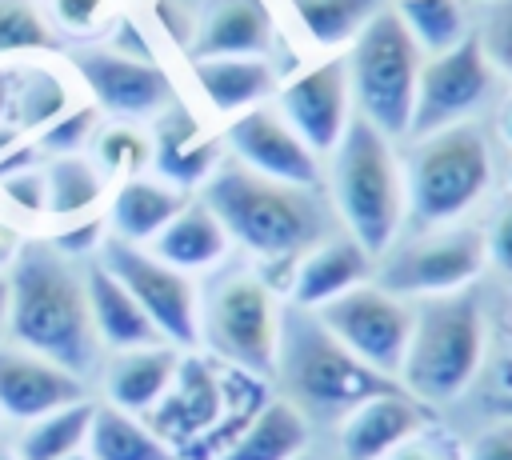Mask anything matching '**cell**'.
<instances>
[{"label": "cell", "instance_id": "cell-1", "mask_svg": "<svg viewBox=\"0 0 512 460\" xmlns=\"http://www.w3.org/2000/svg\"><path fill=\"white\" fill-rule=\"evenodd\" d=\"M8 332L20 348L88 376L100 368V336L88 312L84 272L48 240H28L8 264Z\"/></svg>", "mask_w": 512, "mask_h": 460}, {"label": "cell", "instance_id": "cell-2", "mask_svg": "<svg viewBox=\"0 0 512 460\" xmlns=\"http://www.w3.org/2000/svg\"><path fill=\"white\" fill-rule=\"evenodd\" d=\"M272 380L280 396L312 424H340L356 404L380 392H396L400 384L368 368L352 356L312 308H280V340H276V368Z\"/></svg>", "mask_w": 512, "mask_h": 460}, {"label": "cell", "instance_id": "cell-3", "mask_svg": "<svg viewBox=\"0 0 512 460\" xmlns=\"http://www.w3.org/2000/svg\"><path fill=\"white\" fill-rule=\"evenodd\" d=\"M204 204L224 224L228 240L272 264H292L328 232V216L312 188L260 176L244 164H216L204 180Z\"/></svg>", "mask_w": 512, "mask_h": 460}, {"label": "cell", "instance_id": "cell-4", "mask_svg": "<svg viewBox=\"0 0 512 460\" xmlns=\"http://www.w3.org/2000/svg\"><path fill=\"white\" fill-rule=\"evenodd\" d=\"M484 360V316L472 296H428L412 308V336L400 364V388L420 404L456 400Z\"/></svg>", "mask_w": 512, "mask_h": 460}, {"label": "cell", "instance_id": "cell-5", "mask_svg": "<svg viewBox=\"0 0 512 460\" xmlns=\"http://www.w3.org/2000/svg\"><path fill=\"white\" fill-rule=\"evenodd\" d=\"M332 152H336L332 192L348 224V236L368 256H384L396 244L404 204H408L404 176L396 168L388 136H380L364 116H352Z\"/></svg>", "mask_w": 512, "mask_h": 460}, {"label": "cell", "instance_id": "cell-6", "mask_svg": "<svg viewBox=\"0 0 512 460\" xmlns=\"http://www.w3.org/2000/svg\"><path fill=\"white\" fill-rule=\"evenodd\" d=\"M416 76H420V44L412 40L396 8H380L360 28L348 56V88L356 92L360 116L380 136L388 140L408 136Z\"/></svg>", "mask_w": 512, "mask_h": 460}, {"label": "cell", "instance_id": "cell-7", "mask_svg": "<svg viewBox=\"0 0 512 460\" xmlns=\"http://www.w3.org/2000/svg\"><path fill=\"white\" fill-rule=\"evenodd\" d=\"M200 340L232 368L268 380L280 340V304L272 288L244 268L216 276L200 304Z\"/></svg>", "mask_w": 512, "mask_h": 460}, {"label": "cell", "instance_id": "cell-8", "mask_svg": "<svg viewBox=\"0 0 512 460\" xmlns=\"http://www.w3.org/2000/svg\"><path fill=\"white\" fill-rule=\"evenodd\" d=\"M488 172H492V160L480 128L452 124L432 136H420L404 176L412 216L424 228L456 220L488 188Z\"/></svg>", "mask_w": 512, "mask_h": 460}, {"label": "cell", "instance_id": "cell-9", "mask_svg": "<svg viewBox=\"0 0 512 460\" xmlns=\"http://www.w3.org/2000/svg\"><path fill=\"white\" fill-rule=\"evenodd\" d=\"M100 264L128 288V296L144 308L160 340L176 348H192L200 340V300L188 280V272L156 260L132 240L108 236L100 240Z\"/></svg>", "mask_w": 512, "mask_h": 460}, {"label": "cell", "instance_id": "cell-10", "mask_svg": "<svg viewBox=\"0 0 512 460\" xmlns=\"http://www.w3.org/2000/svg\"><path fill=\"white\" fill-rule=\"evenodd\" d=\"M320 324L368 368L396 380L404 364V348L412 336V304L384 292L380 284H356L336 300L312 308ZM400 384V380H396Z\"/></svg>", "mask_w": 512, "mask_h": 460}, {"label": "cell", "instance_id": "cell-11", "mask_svg": "<svg viewBox=\"0 0 512 460\" xmlns=\"http://www.w3.org/2000/svg\"><path fill=\"white\" fill-rule=\"evenodd\" d=\"M484 236L472 228H440L392 244L380 256V288L392 296H448L484 268Z\"/></svg>", "mask_w": 512, "mask_h": 460}, {"label": "cell", "instance_id": "cell-12", "mask_svg": "<svg viewBox=\"0 0 512 460\" xmlns=\"http://www.w3.org/2000/svg\"><path fill=\"white\" fill-rule=\"evenodd\" d=\"M488 88H492V64L480 48V36H464L448 52H436L416 76L408 136L420 140L440 128L464 124V116L488 96Z\"/></svg>", "mask_w": 512, "mask_h": 460}, {"label": "cell", "instance_id": "cell-13", "mask_svg": "<svg viewBox=\"0 0 512 460\" xmlns=\"http://www.w3.org/2000/svg\"><path fill=\"white\" fill-rule=\"evenodd\" d=\"M72 64L88 84L96 108H108L112 116L144 120L176 108V88L168 72L144 56H128L120 48H84L72 56Z\"/></svg>", "mask_w": 512, "mask_h": 460}, {"label": "cell", "instance_id": "cell-14", "mask_svg": "<svg viewBox=\"0 0 512 460\" xmlns=\"http://www.w3.org/2000/svg\"><path fill=\"white\" fill-rule=\"evenodd\" d=\"M224 140H228L236 164L260 172V176L300 184V188H316V180H320L316 152L296 136V128L284 116H276L268 108H244L228 124Z\"/></svg>", "mask_w": 512, "mask_h": 460}, {"label": "cell", "instance_id": "cell-15", "mask_svg": "<svg viewBox=\"0 0 512 460\" xmlns=\"http://www.w3.org/2000/svg\"><path fill=\"white\" fill-rule=\"evenodd\" d=\"M280 108L312 152H332L348 128V60H324L280 88Z\"/></svg>", "mask_w": 512, "mask_h": 460}, {"label": "cell", "instance_id": "cell-16", "mask_svg": "<svg viewBox=\"0 0 512 460\" xmlns=\"http://www.w3.org/2000/svg\"><path fill=\"white\" fill-rule=\"evenodd\" d=\"M84 380L72 376L68 368L20 348V344H0V416L28 424L44 412H56L64 404L84 400Z\"/></svg>", "mask_w": 512, "mask_h": 460}, {"label": "cell", "instance_id": "cell-17", "mask_svg": "<svg viewBox=\"0 0 512 460\" xmlns=\"http://www.w3.org/2000/svg\"><path fill=\"white\" fill-rule=\"evenodd\" d=\"M424 404L416 396H408L404 388L396 392H380L368 396L364 404H356L344 420H340V456L344 460H384L392 456L404 440H412L416 432H424Z\"/></svg>", "mask_w": 512, "mask_h": 460}, {"label": "cell", "instance_id": "cell-18", "mask_svg": "<svg viewBox=\"0 0 512 460\" xmlns=\"http://www.w3.org/2000/svg\"><path fill=\"white\" fill-rule=\"evenodd\" d=\"M176 372H180V348L168 340L112 352V360L104 364V396H108L104 404L124 408L132 416H152L168 396Z\"/></svg>", "mask_w": 512, "mask_h": 460}, {"label": "cell", "instance_id": "cell-19", "mask_svg": "<svg viewBox=\"0 0 512 460\" xmlns=\"http://www.w3.org/2000/svg\"><path fill=\"white\" fill-rule=\"evenodd\" d=\"M272 16L264 0H204L192 52L196 56H264L272 48Z\"/></svg>", "mask_w": 512, "mask_h": 460}, {"label": "cell", "instance_id": "cell-20", "mask_svg": "<svg viewBox=\"0 0 512 460\" xmlns=\"http://www.w3.org/2000/svg\"><path fill=\"white\" fill-rule=\"evenodd\" d=\"M368 276H372V256L352 236H324L316 248H308L296 260L292 300L300 308H320L340 292L368 284Z\"/></svg>", "mask_w": 512, "mask_h": 460}, {"label": "cell", "instance_id": "cell-21", "mask_svg": "<svg viewBox=\"0 0 512 460\" xmlns=\"http://www.w3.org/2000/svg\"><path fill=\"white\" fill-rule=\"evenodd\" d=\"M84 288H88L92 328H96V336H100V344L108 352H128V348L160 344V332L152 328V320L144 316V308L128 296V288L100 260L84 268Z\"/></svg>", "mask_w": 512, "mask_h": 460}, {"label": "cell", "instance_id": "cell-22", "mask_svg": "<svg viewBox=\"0 0 512 460\" xmlns=\"http://www.w3.org/2000/svg\"><path fill=\"white\" fill-rule=\"evenodd\" d=\"M152 160L160 168V176L176 188H192L204 184L216 172V140L204 136V128L184 112V108H168L156 120V140H152Z\"/></svg>", "mask_w": 512, "mask_h": 460}, {"label": "cell", "instance_id": "cell-23", "mask_svg": "<svg viewBox=\"0 0 512 460\" xmlns=\"http://www.w3.org/2000/svg\"><path fill=\"white\" fill-rule=\"evenodd\" d=\"M308 452V420L284 400H264L216 460H296Z\"/></svg>", "mask_w": 512, "mask_h": 460}, {"label": "cell", "instance_id": "cell-24", "mask_svg": "<svg viewBox=\"0 0 512 460\" xmlns=\"http://www.w3.org/2000/svg\"><path fill=\"white\" fill-rule=\"evenodd\" d=\"M192 72L216 112L256 108V100H264L276 84V72L264 56H196Z\"/></svg>", "mask_w": 512, "mask_h": 460}, {"label": "cell", "instance_id": "cell-25", "mask_svg": "<svg viewBox=\"0 0 512 460\" xmlns=\"http://www.w3.org/2000/svg\"><path fill=\"white\" fill-rule=\"evenodd\" d=\"M188 204L184 188L176 184H160V180H144V176H128L116 196H112V236L120 240H132V244H144V240H156L160 228Z\"/></svg>", "mask_w": 512, "mask_h": 460}, {"label": "cell", "instance_id": "cell-26", "mask_svg": "<svg viewBox=\"0 0 512 460\" xmlns=\"http://www.w3.org/2000/svg\"><path fill=\"white\" fill-rule=\"evenodd\" d=\"M228 248V232L224 224L216 220V212L200 200V204H184L156 236L152 244V256L180 268V272H192V268H208L224 256Z\"/></svg>", "mask_w": 512, "mask_h": 460}, {"label": "cell", "instance_id": "cell-27", "mask_svg": "<svg viewBox=\"0 0 512 460\" xmlns=\"http://www.w3.org/2000/svg\"><path fill=\"white\" fill-rule=\"evenodd\" d=\"M84 452L92 460H180V452L144 416L112 404H96Z\"/></svg>", "mask_w": 512, "mask_h": 460}, {"label": "cell", "instance_id": "cell-28", "mask_svg": "<svg viewBox=\"0 0 512 460\" xmlns=\"http://www.w3.org/2000/svg\"><path fill=\"white\" fill-rule=\"evenodd\" d=\"M92 412H96V400H76V404H64L56 412H44L36 420L24 424V432L16 436V456L20 460H64L72 452H84L88 444V428H92Z\"/></svg>", "mask_w": 512, "mask_h": 460}, {"label": "cell", "instance_id": "cell-29", "mask_svg": "<svg viewBox=\"0 0 512 460\" xmlns=\"http://www.w3.org/2000/svg\"><path fill=\"white\" fill-rule=\"evenodd\" d=\"M44 192H48V208L56 220H72V216H88L100 204V172L96 164H88L84 156H52L48 172H44Z\"/></svg>", "mask_w": 512, "mask_h": 460}, {"label": "cell", "instance_id": "cell-30", "mask_svg": "<svg viewBox=\"0 0 512 460\" xmlns=\"http://www.w3.org/2000/svg\"><path fill=\"white\" fill-rule=\"evenodd\" d=\"M68 108H72V100H68V88L60 84V76H52L44 68H16V96H12V128L16 132L48 128Z\"/></svg>", "mask_w": 512, "mask_h": 460}, {"label": "cell", "instance_id": "cell-31", "mask_svg": "<svg viewBox=\"0 0 512 460\" xmlns=\"http://www.w3.org/2000/svg\"><path fill=\"white\" fill-rule=\"evenodd\" d=\"M292 12L316 44H344L380 12V0H292Z\"/></svg>", "mask_w": 512, "mask_h": 460}, {"label": "cell", "instance_id": "cell-32", "mask_svg": "<svg viewBox=\"0 0 512 460\" xmlns=\"http://www.w3.org/2000/svg\"><path fill=\"white\" fill-rule=\"evenodd\" d=\"M396 12L404 20V28L412 32V40L432 52H448L452 44L464 40L460 0H400Z\"/></svg>", "mask_w": 512, "mask_h": 460}, {"label": "cell", "instance_id": "cell-33", "mask_svg": "<svg viewBox=\"0 0 512 460\" xmlns=\"http://www.w3.org/2000/svg\"><path fill=\"white\" fill-rule=\"evenodd\" d=\"M56 32L32 0H0V56L12 52H52Z\"/></svg>", "mask_w": 512, "mask_h": 460}, {"label": "cell", "instance_id": "cell-34", "mask_svg": "<svg viewBox=\"0 0 512 460\" xmlns=\"http://www.w3.org/2000/svg\"><path fill=\"white\" fill-rule=\"evenodd\" d=\"M96 160L108 172H120L124 180L140 176V168L152 160V140L132 124H112L96 136Z\"/></svg>", "mask_w": 512, "mask_h": 460}, {"label": "cell", "instance_id": "cell-35", "mask_svg": "<svg viewBox=\"0 0 512 460\" xmlns=\"http://www.w3.org/2000/svg\"><path fill=\"white\" fill-rule=\"evenodd\" d=\"M100 108L96 104H72L64 116H56L48 128H40V148L52 156H80V148L88 144V136L96 132Z\"/></svg>", "mask_w": 512, "mask_h": 460}, {"label": "cell", "instance_id": "cell-36", "mask_svg": "<svg viewBox=\"0 0 512 460\" xmlns=\"http://www.w3.org/2000/svg\"><path fill=\"white\" fill-rule=\"evenodd\" d=\"M52 24L72 36H92L108 20V0H48Z\"/></svg>", "mask_w": 512, "mask_h": 460}, {"label": "cell", "instance_id": "cell-37", "mask_svg": "<svg viewBox=\"0 0 512 460\" xmlns=\"http://www.w3.org/2000/svg\"><path fill=\"white\" fill-rule=\"evenodd\" d=\"M480 48H484L488 64H496L500 72L512 76V0H496V8L488 12Z\"/></svg>", "mask_w": 512, "mask_h": 460}, {"label": "cell", "instance_id": "cell-38", "mask_svg": "<svg viewBox=\"0 0 512 460\" xmlns=\"http://www.w3.org/2000/svg\"><path fill=\"white\" fill-rule=\"evenodd\" d=\"M464 460H512V420L496 416L492 424H484V428L468 440Z\"/></svg>", "mask_w": 512, "mask_h": 460}, {"label": "cell", "instance_id": "cell-39", "mask_svg": "<svg viewBox=\"0 0 512 460\" xmlns=\"http://www.w3.org/2000/svg\"><path fill=\"white\" fill-rule=\"evenodd\" d=\"M4 196L12 204H20L24 212H44L48 208V192H44V176L40 172H8L0 176Z\"/></svg>", "mask_w": 512, "mask_h": 460}, {"label": "cell", "instance_id": "cell-40", "mask_svg": "<svg viewBox=\"0 0 512 460\" xmlns=\"http://www.w3.org/2000/svg\"><path fill=\"white\" fill-rule=\"evenodd\" d=\"M484 248H488V256H492L504 272H512V204L496 216V224H492V232H488Z\"/></svg>", "mask_w": 512, "mask_h": 460}, {"label": "cell", "instance_id": "cell-41", "mask_svg": "<svg viewBox=\"0 0 512 460\" xmlns=\"http://www.w3.org/2000/svg\"><path fill=\"white\" fill-rule=\"evenodd\" d=\"M100 220H88L84 228H68V232H60L52 244L64 252V256H72V252H84V248H92V244H100Z\"/></svg>", "mask_w": 512, "mask_h": 460}, {"label": "cell", "instance_id": "cell-42", "mask_svg": "<svg viewBox=\"0 0 512 460\" xmlns=\"http://www.w3.org/2000/svg\"><path fill=\"white\" fill-rule=\"evenodd\" d=\"M384 460H448V452L436 444V440H424L420 432L412 436V440H404L392 456H384Z\"/></svg>", "mask_w": 512, "mask_h": 460}, {"label": "cell", "instance_id": "cell-43", "mask_svg": "<svg viewBox=\"0 0 512 460\" xmlns=\"http://www.w3.org/2000/svg\"><path fill=\"white\" fill-rule=\"evenodd\" d=\"M12 96H16V72L0 68V128H12Z\"/></svg>", "mask_w": 512, "mask_h": 460}, {"label": "cell", "instance_id": "cell-44", "mask_svg": "<svg viewBox=\"0 0 512 460\" xmlns=\"http://www.w3.org/2000/svg\"><path fill=\"white\" fill-rule=\"evenodd\" d=\"M12 256H16V236L0 224V268H4V264H12Z\"/></svg>", "mask_w": 512, "mask_h": 460}, {"label": "cell", "instance_id": "cell-45", "mask_svg": "<svg viewBox=\"0 0 512 460\" xmlns=\"http://www.w3.org/2000/svg\"><path fill=\"white\" fill-rule=\"evenodd\" d=\"M492 412H496V416H504V420H512V392L496 396V400H492Z\"/></svg>", "mask_w": 512, "mask_h": 460}, {"label": "cell", "instance_id": "cell-46", "mask_svg": "<svg viewBox=\"0 0 512 460\" xmlns=\"http://www.w3.org/2000/svg\"><path fill=\"white\" fill-rule=\"evenodd\" d=\"M500 132H504V140L512 144V100H508V108H504V116H500Z\"/></svg>", "mask_w": 512, "mask_h": 460}, {"label": "cell", "instance_id": "cell-47", "mask_svg": "<svg viewBox=\"0 0 512 460\" xmlns=\"http://www.w3.org/2000/svg\"><path fill=\"white\" fill-rule=\"evenodd\" d=\"M8 320V280L0 276V324Z\"/></svg>", "mask_w": 512, "mask_h": 460}, {"label": "cell", "instance_id": "cell-48", "mask_svg": "<svg viewBox=\"0 0 512 460\" xmlns=\"http://www.w3.org/2000/svg\"><path fill=\"white\" fill-rule=\"evenodd\" d=\"M0 460H20V456H16V448H12V444H4V440H0Z\"/></svg>", "mask_w": 512, "mask_h": 460}, {"label": "cell", "instance_id": "cell-49", "mask_svg": "<svg viewBox=\"0 0 512 460\" xmlns=\"http://www.w3.org/2000/svg\"><path fill=\"white\" fill-rule=\"evenodd\" d=\"M64 460H92L88 452H72V456H64Z\"/></svg>", "mask_w": 512, "mask_h": 460}, {"label": "cell", "instance_id": "cell-50", "mask_svg": "<svg viewBox=\"0 0 512 460\" xmlns=\"http://www.w3.org/2000/svg\"><path fill=\"white\" fill-rule=\"evenodd\" d=\"M296 460H320V456H308V452H304V456H296Z\"/></svg>", "mask_w": 512, "mask_h": 460}, {"label": "cell", "instance_id": "cell-51", "mask_svg": "<svg viewBox=\"0 0 512 460\" xmlns=\"http://www.w3.org/2000/svg\"><path fill=\"white\" fill-rule=\"evenodd\" d=\"M508 180H512V172H508Z\"/></svg>", "mask_w": 512, "mask_h": 460}]
</instances>
